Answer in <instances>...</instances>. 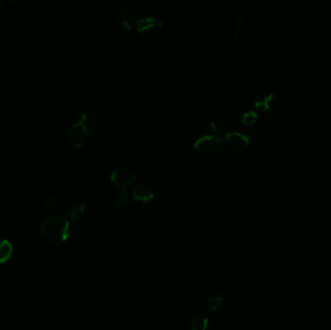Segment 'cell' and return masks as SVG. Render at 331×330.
<instances>
[{
	"label": "cell",
	"mask_w": 331,
	"mask_h": 330,
	"mask_svg": "<svg viewBox=\"0 0 331 330\" xmlns=\"http://www.w3.org/2000/svg\"><path fill=\"white\" fill-rule=\"evenodd\" d=\"M41 237L51 244L64 242L70 236V223L68 219L61 215L50 216L45 219L39 230Z\"/></svg>",
	"instance_id": "obj_1"
},
{
	"label": "cell",
	"mask_w": 331,
	"mask_h": 330,
	"mask_svg": "<svg viewBox=\"0 0 331 330\" xmlns=\"http://www.w3.org/2000/svg\"><path fill=\"white\" fill-rule=\"evenodd\" d=\"M223 148V139L216 134L199 136L194 143V149L204 156L218 154Z\"/></svg>",
	"instance_id": "obj_2"
},
{
	"label": "cell",
	"mask_w": 331,
	"mask_h": 330,
	"mask_svg": "<svg viewBox=\"0 0 331 330\" xmlns=\"http://www.w3.org/2000/svg\"><path fill=\"white\" fill-rule=\"evenodd\" d=\"M87 120V114L82 113L81 116L78 118L72 126L70 127L66 133V139L68 141L70 146L74 148H78L82 146L86 142L88 136V128L86 124Z\"/></svg>",
	"instance_id": "obj_3"
},
{
	"label": "cell",
	"mask_w": 331,
	"mask_h": 330,
	"mask_svg": "<svg viewBox=\"0 0 331 330\" xmlns=\"http://www.w3.org/2000/svg\"><path fill=\"white\" fill-rule=\"evenodd\" d=\"M136 175L133 171L126 167L120 166L116 168L111 174V180L117 188L122 190H127L128 187L134 184L136 181Z\"/></svg>",
	"instance_id": "obj_4"
},
{
	"label": "cell",
	"mask_w": 331,
	"mask_h": 330,
	"mask_svg": "<svg viewBox=\"0 0 331 330\" xmlns=\"http://www.w3.org/2000/svg\"><path fill=\"white\" fill-rule=\"evenodd\" d=\"M136 30L144 36L155 34L163 25V21L155 16H145L136 20Z\"/></svg>",
	"instance_id": "obj_5"
},
{
	"label": "cell",
	"mask_w": 331,
	"mask_h": 330,
	"mask_svg": "<svg viewBox=\"0 0 331 330\" xmlns=\"http://www.w3.org/2000/svg\"><path fill=\"white\" fill-rule=\"evenodd\" d=\"M228 145L236 150H243L250 145V138L238 131H230L225 135Z\"/></svg>",
	"instance_id": "obj_6"
},
{
	"label": "cell",
	"mask_w": 331,
	"mask_h": 330,
	"mask_svg": "<svg viewBox=\"0 0 331 330\" xmlns=\"http://www.w3.org/2000/svg\"><path fill=\"white\" fill-rule=\"evenodd\" d=\"M117 21L127 30H131L135 23V15L133 11L127 7H119L117 9Z\"/></svg>",
	"instance_id": "obj_7"
},
{
	"label": "cell",
	"mask_w": 331,
	"mask_h": 330,
	"mask_svg": "<svg viewBox=\"0 0 331 330\" xmlns=\"http://www.w3.org/2000/svg\"><path fill=\"white\" fill-rule=\"evenodd\" d=\"M274 97H275V94H274L273 91H271V90H265V91H263L262 93H260L256 97L255 102H254V105H255V107H257L258 109L267 111L270 107V106H271Z\"/></svg>",
	"instance_id": "obj_8"
},
{
	"label": "cell",
	"mask_w": 331,
	"mask_h": 330,
	"mask_svg": "<svg viewBox=\"0 0 331 330\" xmlns=\"http://www.w3.org/2000/svg\"><path fill=\"white\" fill-rule=\"evenodd\" d=\"M133 197L136 201L149 203L154 199L153 191L146 185H136L133 188Z\"/></svg>",
	"instance_id": "obj_9"
},
{
	"label": "cell",
	"mask_w": 331,
	"mask_h": 330,
	"mask_svg": "<svg viewBox=\"0 0 331 330\" xmlns=\"http://www.w3.org/2000/svg\"><path fill=\"white\" fill-rule=\"evenodd\" d=\"M89 210H90V206L87 203L78 204L72 209L70 213V218L73 221H81L88 216Z\"/></svg>",
	"instance_id": "obj_10"
},
{
	"label": "cell",
	"mask_w": 331,
	"mask_h": 330,
	"mask_svg": "<svg viewBox=\"0 0 331 330\" xmlns=\"http://www.w3.org/2000/svg\"><path fill=\"white\" fill-rule=\"evenodd\" d=\"M13 255V246L8 240L0 239V263L8 262Z\"/></svg>",
	"instance_id": "obj_11"
},
{
	"label": "cell",
	"mask_w": 331,
	"mask_h": 330,
	"mask_svg": "<svg viewBox=\"0 0 331 330\" xmlns=\"http://www.w3.org/2000/svg\"><path fill=\"white\" fill-rule=\"evenodd\" d=\"M208 326V318L204 313L196 315L191 320V330H206Z\"/></svg>",
	"instance_id": "obj_12"
},
{
	"label": "cell",
	"mask_w": 331,
	"mask_h": 330,
	"mask_svg": "<svg viewBox=\"0 0 331 330\" xmlns=\"http://www.w3.org/2000/svg\"><path fill=\"white\" fill-rule=\"evenodd\" d=\"M223 302H224V297L219 294L208 297V299L206 301V311L208 313H213L223 304Z\"/></svg>",
	"instance_id": "obj_13"
},
{
	"label": "cell",
	"mask_w": 331,
	"mask_h": 330,
	"mask_svg": "<svg viewBox=\"0 0 331 330\" xmlns=\"http://www.w3.org/2000/svg\"><path fill=\"white\" fill-rule=\"evenodd\" d=\"M258 118H259L258 113L256 111L250 109V111L244 112L242 116L240 117V121L243 123L245 126H252L257 122Z\"/></svg>",
	"instance_id": "obj_14"
},
{
	"label": "cell",
	"mask_w": 331,
	"mask_h": 330,
	"mask_svg": "<svg viewBox=\"0 0 331 330\" xmlns=\"http://www.w3.org/2000/svg\"><path fill=\"white\" fill-rule=\"evenodd\" d=\"M244 17H245V11L244 10L238 11V13H237L236 16H235V20H234L235 29H234V40H238V38H239L240 28H241V23H242V21H243Z\"/></svg>",
	"instance_id": "obj_15"
},
{
	"label": "cell",
	"mask_w": 331,
	"mask_h": 330,
	"mask_svg": "<svg viewBox=\"0 0 331 330\" xmlns=\"http://www.w3.org/2000/svg\"><path fill=\"white\" fill-rule=\"evenodd\" d=\"M203 122H204V125H205L206 129L210 130L212 132H215V131L218 130L217 123H216V121H215L213 117H204V119H203Z\"/></svg>",
	"instance_id": "obj_16"
},
{
	"label": "cell",
	"mask_w": 331,
	"mask_h": 330,
	"mask_svg": "<svg viewBox=\"0 0 331 330\" xmlns=\"http://www.w3.org/2000/svg\"><path fill=\"white\" fill-rule=\"evenodd\" d=\"M129 203L128 197H127V190H122L120 194L118 195L117 204L119 208H124Z\"/></svg>",
	"instance_id": "obj_17"
},
{
	"label": "cell",
	"mask_w": 331,
	"mask_h": 330,
	"mask_svg": "<svg viewBox=\"0 0 331 330\" xmlns=\"http://www.w3.org/2000/svg\"><path fill=\"white\" fill-rule=\"evenodd\" d=\"M62 198H63L62 195H56V196L49 198V200L47 201V204H49V205H52V204H54L56 203L59 202Z\"/></svg>",
	"instance_id": "obj_18"
},
{
	"label": "cell",
	"mask_w": 331,
	"mask_h": 330,
	"mask_svg": "<svg viewBox=\"0 0 331 330\" xmlns=\"http://www.w3.org/2000/svg\"><path fill=\"white\" fill-rule=\"evenodd\" d=\"M2 8V1H0V9Z\"/></svg>",
	"instance_id": "obj_19"
}]
</instances>
